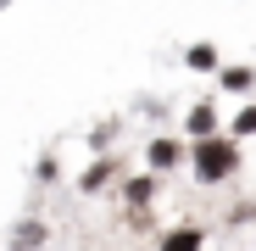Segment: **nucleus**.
Listing matches in <instances>:
<instances>
[{
	"label": "nucleus",
	"mask_w": 256,
	"mask_h": 251,
	"mask_svg": "<svg viewBox=\"0 0 256 251\" xmlns=\"http://www.w3.org/2000/svg\"><path fill=\"white\" fill-rule=\"evenodd\" d=\"M234 162H240V151H234L228 140H200V145H195V173H200V179H228Z\"/></svg>",
	"instance_id": "obj_1"
},
{
	"label": "nucleus",
	"mask_w": 256,
	"mask_h": 251,
	"mask_svg": "<svg viewBox=\"0 0 256 251\" xmlns=\"http://www.w3.org/2000/svg\"><path fill=\"white\" fill-rule=\"evenodd\" d=\"M162 251H200V229H173L162 240Z\"/></svg>",
	"instance_id": "obj_2"
},
{
	"label": "nucleus",
	"mask_w": 256,
	"mask_h": 251,
	"mask_svg": "<svg viewBox=\"0 0 256 251\" xmlns=\"http://www.w3.org/2000/svg\"><path fill=\"white\" fill-rule=\"evenodd\" d=\"M173 156H178V145H167V140H162V145H150V162H156V167H167Z\"/></svg>",
	"instance_id": "obj_3"
},
{
	"label": "nucleus",
	"mask_w": 256,
	"mask_h": 251,
	"mask_svg": "<svg viewBox=\"0 0 256 251\" xmlns=\"http://www.w3.org/2000/svg\"><path fill=\"white\" fill-rule=\"evenodd\" d=\"M223 84H228V90H245L250 73H245V67H228V73H223Z\"/></svg>",
	"instance_id": "obj_4"
},
{
	"label": "nucleus",
	"mask_w": 256,
	"mask_h": 251,
	"mask_svg": "<svg viewBox=\"0 0 256 251\" xmlns=\"http://www.w3.org/2000/svg\"><path fill=\"white\" fill-rule=\"evenodd\" d=\"M190 62H195V67H212V62H218V51H212V45H195Z\"/></svg>",
	"instance_id": "obj_5"
},
{
	"label": "nucleus",
	"mask_w": 256,
	"mask_h": 251,
	"mask_svg": "<svg viewBox=\"0 0 256 251\" xmlns=\"http://www.w3.org/2000/svg\"><path fill=\"white\" fill-rule=\"evenodd\" d=\"M190 129H195V134H206V129H212V112H206V106H200V112H190Z\"/></svg>",
	"instance_id": "obj_6"
},
{
	"label": "nucleus",
	"mask_w": 256,
	"mask_h": 251,
	"mask_svg": "<svg viewBox=\"0 0 256 251\" xmlns=\"http://www.w3.org/2000/svg\"><path fill=\"white\" fill-rule=\"evenodd\" d=\"M128 201H150V179H134V184H128Z\"/></svg>",
	"instance_id": "obj_7"
},
{
	"label": "nucleus",
	"mask_w": 256,
	"mask_h": 251,
	"mask_svg": "<svg viewBox=\"0 0 256 251\" xmlns=\"http://www.w3.org/2000/svg\"><path fill=\"white\" fill-rule=\"evenodd\" d=\"M39 234H45V229H39V223H28V229H17V245H39Z\"/></svg>",
	"instance_id": "obj_8"
},
{
	"label": "nucleus",
	"mask_w": 256,
	"mask_h": 251,
	"mask_svg": "<svg viewBox=\"0 0 256 251\" xmlns=\"http://www.w3.org/2000/svg\"><path fill=\"white\" fill-rule=\"evenodd\" d=\"M234 129H240V134H245V129H256V106H250V112H240V123H234Z\"/></svg>",
	"instance_id": "obj_9"
}]
</instances>
